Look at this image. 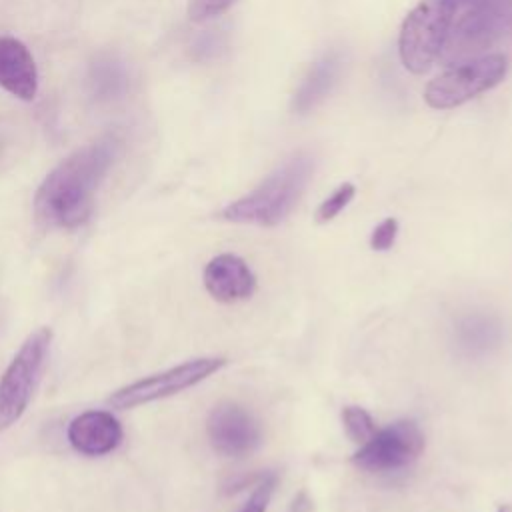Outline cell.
I'll return each mask as SVG.
<instances>
[{"mask_svg": "<svg viewBox=\"0 0 512 512\" xmlns=\"http://www.w3.org/2000/svg\"><path fill=\"white\" fill-rule=\"evenodd\" d=\"M116 154V140H100L64 158L36 190V220L48 228H76L86 222L94 206V194Z\"/></svg>", "mask_w": 512, "mask_h": 512, "instance_id": "obj_1", "label": "cell"}, {"mask_svg": "<svg viewBox=\"0 0 512 512\" xmlns=\"http://www.w3.org/2000/svg\"><path fill=\"white\" fill-rule=\"evenodd\" d=\"M312 170V158L308 154H296L266 176L252 192L228 204L220 216L238 224L276 226L298 204Z\"/></svg>", "mask_w": 512, "mask_h": 512, "instance_id": "obj_2", "label": "cell"}, {"mask_svg": "<svg viewBox=\"0 0 512 512\" xmlns=\"http://www.w3.org/2000/svg\"><path fill=\"white\" fill-rule=\"evenodd\" d=\"M50 342L52 330L48 326L28 334L0 376V432L16 424L26 412L46 366Z\"/></svg>", "mask_w": 512, "mask_h": 512, "instance_id": "obj_3", "label": "cell"}, {"mask_svg": "<svg viewBox=\"0 0 512 512\" xmlns=\"http://www.w3.org/2000/svg\"><path fill=\"white\" fill-rule=\"evenodd\" d=\"M452 12L446 0H422L402 22L398 54L406 70L424 74L444 48L452 26Z\"/></svg>", "mask_w": 512, "mask_h": 512, "instance_id": "obj_4", "label": "cell"}, {"mask_svg": "<svg viewBox=\"0 0 512 512\" xmlns=\"http://www.w3.org/2000/svg\"><path fill=\"white\" fill-rule=\"evenodd\" d=\"M508 60L502 54H488L454 66L436 76L424 90V100L430 108H456L470 98L494 88L504 80Z\"/></svg>", "mask_w": 512, "mask_h": 512, "instance_id": "obj_5", "label": "cell"}, {"mask_svg": "<svg viewBox=\"0 0 512 512\" xmlns=\"http://www.w3.org/2000/svg\"><path fill=\"white\" fill-rule=\"evenodd\" d=\"M226 366L224 356H200L186 360L178 366H172L168 370L150 374L146 378H140L128 386L118 388L110 394L108 404L116 410H128L136 408L154 400H162L168 396H174L178 392H184L198 382L206 380L214 372L222 370Z\"/></svg>", "mask_w": 512, "mask_h": 512, "instance_id": "obj_6", "label": "cell"}, {"mask_svg": "<svg viewBox=\"0 0 512 512\" xmlns=\"http://www.w3.org/2000/svg\"><path fill=\"white\" fill-rule=\"evenodd\" d=\"M512 22V0H476L450 26L440 56L470 58L494 44Z\"/></svg>", "mask_w": 512, "mask_h": 512, "instance_id": "obj_7", "label": "cell"}, {"mask_svg": "<svg viewBox=\"0 0 512 512\" xmlns=\"http://www.w3.org/2000/svg\"><path fill=\"white\" fill-rule=\"evenodd\" d=\"M422 450L424 434L420 426L414 420H396L360 444L352 462L372 474H390L412 466Z\"/></svg>", "mask_w": 512, "mask_h": 512, "instance_id": "obj_8", "label": "cell"}, {"mask_svg": "<svg viewBox=\"0 0 512 512\" xmlns=\"http://www.w3.org/2000/svg\"><path fill=\"white\" fill-rule=\"evenodd\" d=\"M210 446L226 458H242L262 442V430L250 410L236 402H220L206 420Z\"/></svg>", "mask_w": 512, "mask_h": 512, "instance_id": "obj_9", "label": "cell"}, {"mask_svg": "<svg viewBox=\"0 0 512 512\" xmlns=\"http://www.w3.org/2000/svg\"><path fill=\"white\" fill-rule=\"evenodd\" d=\"M506 338L504 322L488 310H468L456 316L450 328V340L456 354L470 362L494 356Z\"/></svg>", "mask_w": 512, "mask_h": 512, "instance_id": "obj_10", "label": "cell"}, {"mask_svg": "<svg viewBox=\"0 0 512 512\" xmlns=\"http://www.w3.org/2000/svg\"><path fill=\"white\" fill-rule=\"evenodd\" d=\"M70 446L84 456H104L122 442V426L106 410H88L78 414L66 430Z\"/></svg>", "mask_w": 512, "mask_h": 512, "instance_id": "obj_11", "label": "cell"}, {"mask_svg": "<svg viewBox=\"0 0 512 512\" xmlns=\"http://www.w3.org/2000/svg\"><path fill=\"white\" fill-rule=\"evenodd\" d=\"M208 294L224 304L246 300L256 288V276L248 264L236 254L214 256L202 274Z\"/></svg>", "mask_w": 512, "mask_h": 512, "instance_id": "obj_12", "label": "cell"}, {"mask_svg": "<svg viewBox=\"0 0 512 512\" xmlns=\"http://www.w3.org/2000/svg\"><path fill=\"white\" fill-rule=\"evenodd\" d=\"M0 86L20 100H34L38 70L30 50L14 36H0Z\"/></svg>", "mask_w": 512, "mask_h": 512, "instance_id": "obj_13", "label": "cell"}, {"mask_svg": "<svg viewBox=\"0 0 512 512\" xmlns=\"http://www.w3.org/2000/svg\"><path fill=\"white\" fill-rule=\"evenodd\" d=\"M342 70V58L338 52H328L324 54L306 74L302 80L300 88L294 94L292 100V110L296 114H306L312 108H316L334 88L338 82Z\"/></svg>", "mask_w": 512, "mask_h": 512, "instance_id": "obj_14", "label": "cell"}, {"mask_svg": "<svg viewBox=\"0 0 512 512\" xmlns=\"http://www.w3.org/2000/svg\"><path fill=\"white\" fill-rule=\"evenodd\" d=\"M342 424L348 438L356 444H364L378 430L374 418L360 406H346L342 410Z\"/></svg>", "mask_w": 512, "mask_h": 512, "instance_id": "obj_15", "label": "cell"}, {"mask_svg": "<svg viewBox=\"0 0 512 512\" xmlns=\"http://www.w3.org/2000/svg\"><path fill=\"white\" fill-rule=\"evenodd\" d=\"M354 194H356L354 184H350V182L340 184V186L318 206L316 220H318V222H330V220H334V218L352 202Z\"/></svg>", "mask_w": 512, "mask_h": 512, "instance_id": "obj_16", "label": "cell"}, {"mask_svg": "<svg viewBox=\"0 0 512 512\" xmlns=\"http://www.w3.org/2000/svg\"><path fill=\"white\" fill-rule=\"evenodd\" d=\"M274 486H276V476L264 474L258 480V484L254 486L252 494L246 498V502L236 512H266L270 498L274 494Z\"/></svg>", "mask_w": 512, "mask_h": 512, "instance_id": "obj_17", "label": "cell"}, {"mask_svg": "<svg viewBox=\"0 0 512 512\" xmlns=\"http://www.w3.org/2000/svg\"><path fill=\"white\" fill-rule=\"evenodd\" d=\"M236 0H190L188 2V16L194 22H204L210 18H216L224 14L228 8H232Z\"/></svg>", "mask_w": 512, "mask_h": 512, "instance_id": "obj_18", "label": "cell"}, {"mask_svg": "<svg viewBox=\"0 0 512 512\" xmlns=\"http://www.w3.org/2000/svg\"><path fill=\"white\" fill-rule=\"evenodd\" d=\"M396 236H398V220L396 218H386L382 220L374 230H372V236H370V246L374 250H390L396 242Z\"/></svg>", "mask_w": 512, "mask_h": 512, "instance_id": "obj_19", "label": "cell"}, {"mask_svg": "<svg viewBox=\"0 0 512 512\" xmlns=\"http://www.w3.org/2000/svg\"><path fill=\"white\" fill-rule=\"evenodd\" d=\"M474 2H476V0H446L450 12H452V16H454V20H456L466 8H470ZM454 20H452V22H454Z\"/></svg>", "mask_w": 512, "mask_h": 512, "instance_id": "obj_20", "label": "cell"}, {"mask_svg": "<svg viewBox=\"0 0 512 512\" xmlns=\"http://www.w3.org/2000/svg\"><path fill=\"white\" fill-rule=\"evenodd\" d=\"M496 512H512V508H510L508 504H502V506H500Z\"/></svg>", "mask_w": 512, "mask_h": 512, "instance_id": "obj_21", "label": "cell"}]
</instances>
